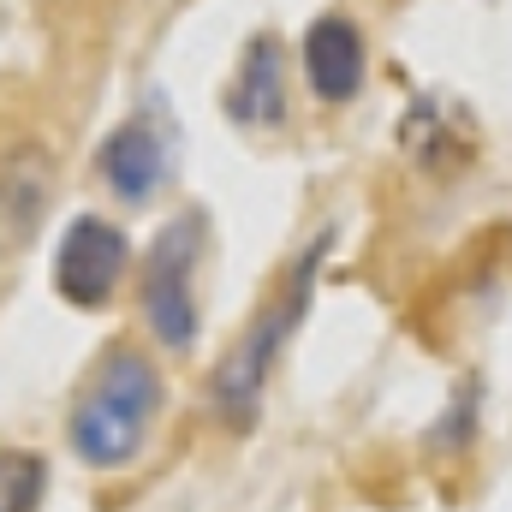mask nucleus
<instances>
[{
  "label": "nucleus",
  "instance_id": "obj_1",
  "mask_svg": "<svg viewBox=\"0 0 512 512\" xmlns=\"http://www.w3.org/2000/svg\"><path fill=\"white\" fill-rule=\"evenodd\" d=\"M155 411H161V370L143 352L114 346L72 405V453L90 471H120L143 453Z\"/></svg>",
  "mask_w": 512,
  "mask_h": 512
},
{
  "label": "nucleus",
  "instance_id": "obj_7",
  "mask_svg": "<svg viewBox=\"0 0 512 512\" xmlns=\"http://www.w3.org/2000/svg\"><path fill=\"white\" fill-rule=\"evenodd\" d=\"M96 173L114 197L126 203H143L161 179H167V137L149 114H131L126 126H114L96 149Z\"/></svg>",
  "mask_w": 512,
  "mask_h": 512
},
{
  "label": "nucleus",
  "instance_id": "obj_4",
  "mask_svg": "<svg viewBox=\"0 0 512 512\" xmlns=\"http://www.w3.org/2000/svg\"><path fill=\"white\" fill-rule=\"evenodd\" d=\"M131 268V239L102 221V215H78L54 251V292L72 304V310H102L114 298V286L126 280Z\"/></svg>",
  "mask_w": 512,
  "mask_h": 512
},
{
  "label": "nucleus",
  "instance_id": "obj_3",
  "mask_svg": "<svg viewBox=\"0 0 512 512\" xmlns=\"http://www.w3.org/2000/svg\"><path fill=\"white\" fill-rule=\"evenodd\" d=\"M209 251V221L197 209L173 215L143 262V322L167 352H185L197 340V262Z\"/></svg>",
  "mask_w": 512,
  "mask_h": 512
},
{
  "label": "nucleus",
  "instance_id": "obj_2",
  "mask_svg": "<svg viewBox=\"0 0 512 512\" xmlns=\"http://www.w3.org/2000/svg\"><path fill=\"white\" fill-rule=\"evenodd\" d=\"M322 251H328V233H322L310 251H298V262H292L286 280H280V292L268 298V310L239 334V346L221 358V370H215V417H221L227 429H251L256 423V411H262V387H268V376H274V358H280V346L292 340V328H298L304 310H310Z\"/></svg>",
  "mask_w": 512,
  "mask_h": 512
},
{
  "label": "nucleus",
  "instance_id": "obj_9",
  "mask_svg": "<svg viewBox=\"0 0 512 512\" xmlns=\"http://www.w3.org/2000/svg\"><path fill=\"white\" fill-rule=\"evenodd\" d=\"M48 489V465L36 453H6L0 459V512H36Z\"/></svg>",
  "mask_w": 512,
  "mask_h": 512
},
{
  "label": "nucleus",
  "instance_id": "obj_5",
  "mask_svg": "<svg viewBox=\"0 0 512 512\" xmlns=\"http://www.w3.org/2000/svg\"><path fill=\"white\" fill-rule=\"evenodd\" d=\"M54 203V155L42 143H12L0 155V256L24 251Z\"/></svg>",
  "mask_w": 512,
  "mask_h": 512
},
{
  "label": "nucleus",
  "instance_id": "obj_8",
  "mask_svg": "<svg viewBox=\"0 0 512 512\" xmlns=\"http://www.w3.org/2000/svg\"><path fill=\"white\" fill-rule=\"evenodd\" d=\"M227 114L239 126H280L286 120V66H280V42L256 36L239 60V78L227 90Z\"/></svg>",
  "mask_w": 512,
  "mask_h": 512
},
{
  "label": "nucleus",
  "instance_id": "obj_6",
  "mask_svg": "<svg viewBox=\"0 0 512 512\" xmlns=\"http://www.w3.org/2000/svg\"><path fill=\"white\" fill-rule=\"evenodd\" d=\"M364 66H370L364 30H358L346 12H322V18L304 30V84L316 90V102H328V108L358 102Z\"/></svg>",
  "mask_w": 512,
  "mask_h": 512
}]
</instances>
